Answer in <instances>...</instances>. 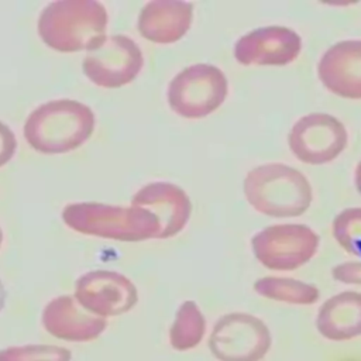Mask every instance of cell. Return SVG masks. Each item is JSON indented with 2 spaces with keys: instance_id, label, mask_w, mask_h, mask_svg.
<instances>
[{
  "instance_id": "cell-1",
  "label": "cell",
  "mask_w": 361,
  "mask_h": 361,
  "mask_svg": "<svg viewBox=\"0 0 361 361\" xmlns=\"http://www.w3.org/2000/svg\"><path fill=\"white\" fill-rule=\"evenodd\" d=\"M109 16L96 0H55L39 14L38 34L61 52L90 51L106 38Z\"/></svg>"
},
{
  "instance_id": "cell-2",
  "label": "cell",
  "mask_w": 361,
  "mask_h": 361,
  "mask_svg": "<svg viewBox=\"0 0 361 361\" xmlns=\"http://www.w3.org/2000/svg\"><path fill=\"white\" fill-rule=\"evenodd\" d=\"M93 110L71 99L47 102L34 109L24 123V138L44 154H62L80 147L92 135Z\"/></svg>"
},
{
  "instance_id": "cell-3",
  "label": "cell",
  "mask_w": 361,
  "mask_h": 361,
  "mask_svg": "<svg viewBox=\"0 0 361 361\" xmlns=\"http://www.w3.org/2000/svg\"><path fill=\"white\" fill-rule=\"evenodd\" d=\"M248 203L269 217H296L305 213L313 199L307 178L298 169L279 164H262L244 179Z\"/></svg>"
},
{
  "instance_id": "cell-4",
  "label": "cell",
  "mask_w": 361,
  "mask_h": 361,
  "mask_svg": "<svg viewBox=\"0 0 361 361\" xmlns=\"http://www.w3.org/2000/svg\"><path fill=\"white\" fill-rule=\"evenodd\" d=\"M62 219L75 231L118 241L157 238L158 219L147 209L118 207L103 203H72L62 212Z\"/></svg>"
},
{
  "instance_id": "cell-5",
  "label": "cell",
  "mask_w": 361,
  "mask_h": 361,
  "mask_svg": "<svg viewBox=\"0 0 361 361\" xmlns=\"http://www.w3.org/2000/svg\"><path fill=\"white\" fill-rule=\"evenodd\" d=\"M228 82L223 71L210 63H196L176 73L168 86L171 109L188 118H200L226 100Z\"/></svg>"
},
{
  "instance_id": "cell-6",
  "label": "cell",
  "mask_w": 361,
  "mask_h": 361,
  "mask_svg": "<svg viewBox=\"0 0 361 361\" xmlns=\"http://www.w3.org/2000/svg\"><path fill=\"white\" fill-rule=\"evenodd\" d=\"M319 235L305 224H274L254 234L252 251L271 269L289 271L306 264L319 248Z\"/></svg>"
},
{
  "instance_id": "cell-7",
  "label": "cell",
  "mask_w": 361,
  "mask_h": 361,
  "mask_svg": "<svg viewBox=\"0 0 361 361\" xmlns=\"http://www.w3.org/2000/svg\"><path fill=\"white\" fill-rule=\"evenodd\" d=\"M288 142L299 161L322 165L331 162L344 151L348 133L337 117L327 113H310L292 126Z\"/></svg>"
},
{
  "instance_id": "cell-8",
  "label": "cell",
  "mask_w": 361,
  "mask_h": 361,
  "mask_svg": "<svg viewBox=\"0 0 361 361\" xmlns=\"http://www.w3.org/2000/svg\"><path fill=\"white\" fill-rule=\"evenodd\" d=\"M142 52L130 37L116 34L106 37L87 51L82 66L90 82L102 87H120L135 79L142 68Z\"/></svg>"
},
{
  "instance_id": "cell-9",
  "label": "cell",
  "mask_w": 361,
  "mask_h": 361,
  "mask_svg": "<svg viewBox=\"0 0 361 361\" xmlns=\"http://www.w3.org/2000/svg\"><path fill=\"white\" fill-rule=\"evenodd\" d=\"M73 296L85 309L103 319L131 310L138 300V292L131 279L107 269L89 271L80 275Z\"/></svg>"
},
{
  "instance_id": "cell-10",
  "label": "cell",
  "mask_w": 361,
  "mask_h": 361,
  "mask_svg": "<svg viewBox=\"0 0 361 361\" xmlns=\"http://www.w3.org/2000/svg\"><path fill=\"white\" fill-rule=\"evenodd\" d=\"M302 49V38L288 27L268 25L243 35L234 45V56L243 65L282 66L293 62Z\"/></svg>"
},
{
  "instance_id": "cell-11",
  "label": "cell",
  "mask_w": 361,
  "mask_h": 361,
  "mask_svg": "<svg viewBox=\"0 0 361 361\" xmlns=\"http://www.w3.org/2000/svg\"><path fill=\"white\" fill-rule=\"evenodd\" d=\"M41 322L51 336L72 343L92 341L107 327L106 319L90 313L71 295L49 300L42 309Z\"/></svg>"
},
{
  "instance_id": "cell-12",
  "label": "cell",
  "mask_w": 361,
  "mask_h": 361,
  "mask_svg": "<svg viewBox=\"0 0 361 361\" xmlns=\"http://www.w3.org/2000/svg\"><path fill=\"white\" fill-rule=\"evenodd\" d=\"M317 75L331 93L361 99V39H344L331 45L319 61Z\"/></svg>"
},
{
  "instance_id": "cell-13",
  "label": "cell",
  "mask_w": 361,
  "mask_h": 361,
  "mask_svg": "<svg viewBox=\"0 0 361 361\" xmlns=\"http://www.w3.org/2000/svg\"><path fill=\"white\" fill-rule=\"evenodd\" d=\"M131 206L147 209L158 219L157 238L178 234L186 226L192 210L186 192L169 182H152L142 186L133 196Z\"/></svg>"
},
{
  "instance_id": "cell-14",
  "label": "cell",
  "mask_w": 361,
  "mask_h": 361,
  "mask_svg": "<svg viewBox=\"0 0 361 361\" xmlns=\"http://www.w3.org/2000/svg\"><path fill=\"white\" fill-rule=\"evenodd\" d=\"M193 6L183 0H152L138 14L137 28L148 41L172 44L190 28Z\"/></svg>"
},
{
  "instance_id": "cell-15",
  "label": "cell",
  "mask_w": 361,
  "mask_h": 361,
  "mask_svg": "<svg viewBox=\"0 0 361 361\" xmlns=\"http://www.w3.org/2000/svg\"><path fill=\"white\" fill-rule=\"evenodd\" d=\"M265 337V327L259 320L244 313L223 316L210 336L213 354L223 361H241L245 350H251Z\"/></svg>"
},
{
  "instance_id": "cell-16",
  "label": "cell",
  "mask_w": 361,
  "mask_h": 361,
  "mask_svg": "<svg viewBox=\"0 0 361 361\" xmlns=\"http://www.w3.org/2000/svg\"><path fill=\"white\" fill-rule=\"evenodd\" d=\"M320 330L331 337H347L361 331V293L343 292L329 299L319 313Z\"/></svg>"
},
{
  "instance_id": "cell-17",
  "label": "cell",
  "mask_w": 361,
  "mask_h": 361,
  "mask_svg": "<svg viewBox=\"0 0 361 361\" xmlns=\"http://www.w3.org/2000/svg\"><path fill=\"white\" fill-rule=\"evenodd\" d=\"M206 329L204 317L193 300L183 302L169 329V343L178 351H186L196 347L203 338Z\"/></svg>"
},
{
  "instance_id": "cell-18",
  "label": "cell",
  "mask_w": 361,
  "mask_h": 361,
  "mask_svg": "<svg viewBox=\"0 0 361 361\" xmlns=\"http://www.w3.org/2000/svg\"><path fill=\"white\" fill-rule=\"evenodd\" d=\"M255 290L262 296L289 303H312L319 298L316 288L289 278H262L257 281Z\"/></svg>"
},
{
  "instance_id": "cell-19",
  "label": "cell",
  "mask_w": 361,
  "mask_h": 361,
  "mask_svg": "<svg viewBox=\"0 0 361 361\" xmlns=\"http://www.w3.org/2000/svg\"><path fill=\"white\" fill-rule=\"evenodd\" d=\"M336 241L351 255L361 258V207H348L333 220Z\"/></svg>"
},
{
  "instance_id": "cell-20",
  "label": "cell",
  "mask_w": 361,
  "mask_h": 361,
  "mask_svg": "<svg viewBox=\"0 0 361 361\" xmlns=\"http://www.w3.org/2000/svg\"><path fill=\"white\" fill-rule=\"evenodd\" d=\"M68 348L54 344H24L0 350V361H71Z\"/></svg>"
},
{
  "instance_id": "cell-21",
  "label": "cell",
  "mask_w": 361,
  "mask_h": 361,
  "mask_svg": "<svg viewBox=\"0 0 361 361\" xmlns=\"http://www.w3.org/2000/svg\"><path fill=\"white\" fill-rule=\"evenodd\" d=\"M17 148V140L11 128L0 121V166L7 164Z\"/></svg>"
},
{
  "instance_id": "cell-22",
  "label": "cell",
  "mask_w": 361,
  "mask_h": 361,
  "mask_svg": "<svg viewBox=\"0 0 361 361\" xmlns=\"http://www.w3.org/2000/svg\"><path fill=\"white\" fill-rule=\"evenodd\" d=\"M336 279L345 283H361V262H345L333 269Z\"/></svg>"
},
{
  "instance_id": "cell-23",
  "label": "cell",
  "mask_w": 361,
  "mask_h": 361,
  "mask_svg": "<svg viewBox=\"0 0 361 361\" xmlns=\"http://www.w3.org/2000/svg\"><path fill=\"white\" fill-rule=\"evenodd\" d=\"M354 182H355V188L361 196V161L358 162L357 168H355V172H354Z\"/></svg>"
},
{
  "instance_id": "cell-24",
  "label": "cell",
  "mask_w": 361,
  "mask_h": 361,
  "mask_svg": "<svg viewBox=\"0 0 361 361\" xmlns=\"http://www.w3.org/2000/svg\"><path fill=\"white\" fill-rule=\"evenodd\" d=\"M4 302H6V289H4V286H3V283L0 281V310L4 306Z\"/></svg>"
},
{
  "instance_id": "cell-25",
  "label": "cell",
  "mask_w": 361,
  "mask_h": 361,
  "mask_svg": "<svg viewBox=\"0 0 361 361\" xmlns=\"http://www.w3.org/2000/svg\"><path fill=\"white\" fill-rule=\"evenodd\" d=\"M1 241H3V231H1V228H0V245H1Z\"/></svg>"
}]
</instances>
